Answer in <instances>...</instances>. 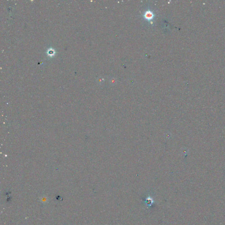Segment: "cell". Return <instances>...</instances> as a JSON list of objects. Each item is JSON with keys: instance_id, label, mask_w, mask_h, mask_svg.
<instances>
[{"instance_id": "obj_1", "label": "cell", "mask_w": 225, "mask_h": 225, "mask_svg": "<svg viewBox=\"0 0 225 225\" xmlns=\"http://www.w3.org/2000/svg\"><path fill=\"white\" fill-rule=\"evenodd\" d=\"M143 16H144V18L147 20H153L154 17V15L152 11L148 10V11H145V13H144Z\"/></svg>"}]
</instances>
